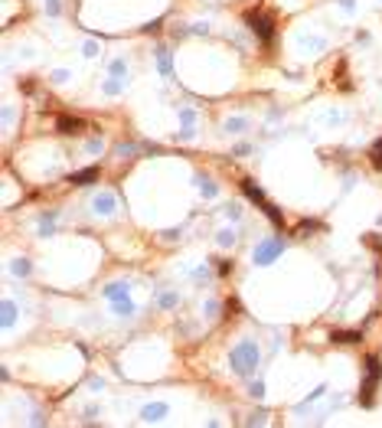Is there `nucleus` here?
<instances>
[{
    "label": "nucleus",
    "instance_id": "obj_11",
    "mask_svg": "<svg viewBox=\"0 0 382 428\" xmlns=\"http://www.w3.org/2000/svg\"><path fill=\"white\" fill-rule=\"evenodd\" d=\"M222 128H226L229 134H242L245 128H249V118H226V125H222Z\"/></svg>",
    "mask_w": 382,
    "mask_h": 428
},
{
    "label": "nucleus",
    "instance_id": "obj_10",
    "mask_svg": "<svg viewBox=\"0 0 382 428\" xmlns=\"http://www.w3.org/2000/svg\"><path fill=\"white\" fill-rule=\"evenodd\" d=\"M56 128H59L63 134H78V131H82V121H78V118H59V125H56Z\"/></svg>",
    "mask_w": 382,
    "mask_h": 428
},
{
    "label": "nucleus",
    "instance_id": "obj_5",
    "mask_svg": "<svg viewBox=\"0 0 382 428\" xmlns=\"http://www.w3.org/2000/svg\"><path fill=\"white\" fill-rule=\"evenodd\" d=\"M167 415H170V405L167 402H147L144 409H140V419L144 422H164Z\"/></svg>",
    "mask_w": 382,
    "mask_h": 428
},
{
    "label": "nucleus",
    "instance_id": "obj_24",
    "mask_svg": "<svg viewBox=\"0 0 382 428\" xmlns=\"http://www.w3.org/2000/svg\"><path fill=\"white\" fill-rule=\"evenodd\" d=\"M333 340H340V343H356V340H359V334H336Z\"/></svg>",
    "mask_w": 382,
    "mask_h": 428
},
{
    "label": "nucleus",
    "instance_id": "obj_15",
    "mask_svg": "<svg viewBox=\"0 0 382 428\" xmlns=\"http://www.w3.org/2000/svg\"><path fill=\"white\" fill-rule=\"evenodd\" d=\"M323 392H327V386H317V389H314V392H311V396H307V399H304V402H301V412H304V409H307V405H311V402H317V399H320V396H323Z\"/></svg>",
    "mask_w": 382,
    "mask_h": 428
},
{
    "label": "nucleus",
    "instance_id": "obj_16",
    "mask_svg": "<svg viewBox=\"0 0 382 428\" xmlns=\"http://www.w3.org/2000/svg\"><path fill=\"white\" fill-rule=\"evenodd\" d=\"M121 88H125V78H111V82H105V92L108 95H118Z\"/></svg>",
    "mask_w": 382,
    "mask_h": 428
},
{
    "label": "nucleus",
    "instance_id": "obj_22",
    "mask_svg": "<svg viewBox=\"0 0 382 428\" xmlns=\"http://www.w3.org/2000/svg\"><path fill=\"white\" fill-rule=\"evenodd\" d=\"M216 311H219L216 301H206V304H203V314H206V317H216Z\"/></svg>",
    "mask_w": 382,
    "mask_h": 428
},
{
    "label": "nucleus",
    "instance_id": "obj_9",
    "mask_svg": "<svg viewBox=\"0 0 382 428\" xmlns=\"http://www.w3.org/2000/svg\"><path fill=\"white\" fill-rule=\"evenodd\" d=\"M115 314H118V317H134V314H137V304H134L131 297H125V301H115Z\"/></svg>",
    "mask_w": 382,
    "mask_h": 428
},
{
    "label": "nucleus",
    "instance_id": "obj_3",
    "mask_svg": "<svg viewBox=\"0 0 382 428\" xmlns=\"http://www.w3.org/2000/svg\"><path fill=\"white\" fill-rule=\"evenodd\" d=\"M379 376H382V369H379V359H369V376H366V386H363V405H369L373 402V392H376V386H379Z\"/></svg>",
    "mask_w": 382,
    "mask_h": 428
},
{
    "label": "nucleus",
    "instance_id": "obj_8",
    "mask_svg": "<svg viewBox=\"0 0 382 428\" xmlns=\"http://www.w3.org/2000/svg\"><path fill=\"white\" fill-rule=\"evenodd\" d=\"M127 291H131V288H127L125 281H111V285L102 291V294L108 297V301H125V297H127Z\"/></svg>",
    "mask_w": 382,
    "mask_h": 428
},
{
    "label": "nucleus",
    "instance_id": "obj_18",
    "mask_svg": "<svg viewBox=\"0 0 382 428\" xmlns=\"http://www.w3.org/2000/svg\"><path fill=\"white\" fill-rule=\"evenodd\" d=\"M125 69H127V63H125V59H115V63H111V75H115V78H121V75H125Z\"/></svg>",
    "mask_w": 382,
    "mask_h": 428
},
{
    "label": "nucleus",
    "instance_id": "obj_12",
    "mask_svg": "<svg viewBox=\"0 0 382 428\" xmlns=\"http://www.w3.org/2000/svg\"><path fill=\"white\" fill-rule=\"evenodd\" d=\"M13 320H16V304L3 301V327H13Z\"/></svg>",
    "mask_w": 382,
    "mask_h": 428
},
{
    "label": "nucleus",
    "instance_id": "obj_19",
    "mask_svg": "<svg viewBox=\"0 0 382 428\" xmlns=\"http://www.w3.org/2000/svg\"><path fill=\"white\" fill-rule=\"evenodd\" d=\"M13 272H16V275H30V262H26V258H16V262H13Z\"/></svg>",
    "mask_w": 382,
    "mask_h": 428
},
{
    "label": "nucleus",
    "instance_id": "obj_17",
    "mask_svg": "<svg viewBox=\"0 0 382 428\" xmlns=\"http://www.w3.org/2000/svg\"><path fill=\"white\" fill-rule=\"evenodd\" d=\"M196 183H199V193H203V196H216V187H212V180H203V177H199Z\"/></svg>",
    "mask_w": 382,
    "mask_h": 428
},
{
    "label": "nucleus",
    "instance_id": "obj_21",
    "mask_svg": "<svg viewBox=\"0 0 382 428\" xmlns=\"http://www.w3.org/2000/svg\"><path fill=\"white\" fill-rule=\"evenodd\" d=\"M249 396H252V399H261V396H265V382H252Z\"/></svg>",
    "mask_w": 382,
    "mask_h": 428
},
{
    "label": "nucleus",
    "instance_id": "obj_14",
    "mask_svg": "<svg viewBox=\"0 0 382 428\" xmlns=\"http://www.w3.org/2000/svg\"><path fill=\"white\" fill-rule=\"evenodd\" d=\"M157 304H160V307H177L180 294H173V291H170V294H160V297H157Z\"/></svg>",
    "mask_w": 382,
    "mask_h": 428
},
{
    "label": "nucleus",
    "instance_id": "obj_4",
    "mask_svg": "<svg viewBox=\"0 0 382 428\" xmlns=\"http://www.w3.org/2000/svg\"><path fill=\"white\" fill-rule=\"evenodd\" d=\"M249 26H252V33H255L261 43L271 39V20H268L265 13H249Z\"/></svg>",
    "mask_w": 382,
    "mask_h": 428
},
{
    "label": "nucleus",
    "instance_id": "obj_23",
    "mask_svg": "<svg viewBox=\"0 0 382 428\" xmlns=\"http://www.w3.org/2000/svg\"><path fill=\"white\" fill-rule=\"evenodd\" d=\"M92 177H95V167H92V170H82V173H75L72 180H75V183H85V180H92Z\"/></svg>",
    "mask_w": 382,
    "mask_h": 428
},
{
    "label": "nucleus",
    "instance_id": "obj_1",
    "mask_svg": "<svg viewBox=\"0 0 382 428\" xmlns=\"http://www.w3.org/2000/svg\"><path fill=\"white\" fill-rule=\"evenodd\" d=\"M258 359H261V350H258L255 340H242L235 343L232 353H229V366H232L239 376H252L258 369Z\"/></svg>",
    "mask_w": 382,
    "mask_h": 428
},
{
    "label": "nucleus",
    "instance_id": "obj_25",
    "mask_svg": "<svg viewBox=\"0 0 382 428\" xmlns=\"http://www.w3.org/2000/svg\"><path fill=\"white\" fill-rule=\"evenodd\" d=\"M53 82H59V85H63V82H69V72H65V69H56V72H53Z\"/></svg>",
    "mask_w": 382,
    "mask_h": 428
},
{
    "label": "nucleus",
    "instance_id": "obj_20",
    "mask_svg": "<svg viewBox=\"0 0 382 428\" xmlns=\"http://www.w3.org/2000/svg\"><path fill=\"white\" fill-rule=\"evenodd\" d=\"M373 164L382 170V141H376V147H373Z\"/></svg>",
    "mask_w": 382,
    "mask_h": 428
},
{
    "label": "nucleus",
    "instance_id": "obj_6",
    "mask_svg": "<svg viewBox=\"0 0 382 428\" xmlns=\"http://www.w3.org/2000/svg\"><path fill=\"white\" fill-rule=\"evenodd\" d=\"M92 210L98 213V216H111V213L118 210V200H115V193H108V190H105V193H98L92 200Z\"/></svg>",
    "mask_w": 382,
    "mask_h": 428
},
{
    "label": "nucleus",
    "instance_id": "obj_13",
    "mask_svg": "<svg viewBox=\"0 0 382 428\" xmlns=\"http://www.w3.org/2000/svg\"><path fill=\"white\" fill-rule=\"evenodd\" d=\"M235 239H239V235H235V229H222V232H219V245H222V249H229V245H235Z\"/></svg>",
    "mask_w": 382,
    "mask_h": 428
},
{
    "label": "nucleus",
    "instance_id": "obj_26",
    "mask_svg": "<svg viewBox=\"0 0 382 428\" xmlns=\"http://www.w3.org/2000/svg\"><path fill=\"white\" fill-rule=\"evenodd\" d=\"M82 53H85L88 59H92V56H98V43H85V46H82Z\"/></svg>",
    "mask_w": 382,
    "mask_h": 428
},
{
    "label": "nucleus",
    "instance_id": "obj_7",
    "mask_svg": "<svg viewBox=\"0 0 382 428\" xmlns=\"http://www.w3.org/2000/svg\"><path fill=\"white\" fill-rule=\"evenodd\" d=\"M245 193H249V196H252V200H255V203H258V206H261V210H265V213H268V216H271V219H274V222H278V219H281V216H278V213H274V206H271V203H268V200H265V196H261V193H258V190H255V187H252V180H245Z\"/></svg>",
    "mask_w": 382,
    "mask_h": 428
},
{
    "label": "nucleus",
    "instance_id": "obj_2",
    "mask_svg": "<svg viewBox=\"0 0 382 428\" xmlns=\"http://www.w3.org/2000/svg\"><path fill=\"white\" fill-rule=\"evenodd\" d=\"M281 249H284V242H281V239H265L261 245H255V262L258 265H271L274 258L281 255Z\"/></svg>",
    "mask_w": 382,
    "mask_h": 428
}]
</instances>
